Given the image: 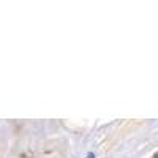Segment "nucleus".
Segmentation results:
<instances>
[{"mask_svg": "<svg viewBox=\"0 0 158 158\" xmlns=\"http://www.w3.org/2000/svg\"><path fill=\"white\" fill-rule=\"evenodd\" d=\"M87 158H95V155H93V153H92V152H90V153H89V155H87Z\"/></svg>", "mask_w": 158, "mask_h": 158, "instance_id": "f257e3e1", "label": "nucleus"}]
</instances>
